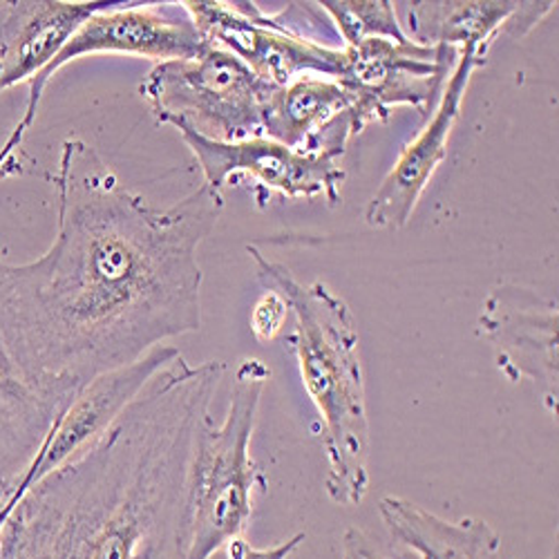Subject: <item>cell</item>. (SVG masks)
Returning a JSON list of instances; mask_svg holds the SVG:
<instances>
[{
	"label": "cell",
	"mask_w": 559,
	"mask_h": 559,
	"mask_svg": "<svg viewBox=\"0 0 559 559\" xmlns=\"http://www.w3.org/2000/svg\"><path fill=\"white\" fill-rule=\"evenodd\" d=\"M50 183L57 236L32 262L0 253V365L61 405L104 371L202 328L200 245L224 211L200 189L159 209L70 136Z\"/></svg>",
	"instance_id": "1"
},
{
	"label": "cell",
	"mask_w": 559,
	"mask_h": 559,
	"mask_svg": "<svg viewBox=\"0 0 559 559\" xmlns=\"http://www.w3.org/2000/svg\"><path fill=\"white\" fill-rule=\"evenodd\" d=\"M224 362L183 356L87 452L34 484L0 533V559H189V473Z\"/></svg>",
	"instance_id": "2"
},
{
	"label": "cell",
	"mask_w": 559,
	"mask_h": 559,
	"mask_svg": "<svg viewBox=\"0 0 559 559\" xmlns=\"http://www.w3.org/2000/svg\"><path fill=\"white\" fill-rule=\"evenodd\" d=\"M258 280L289 302L296 320L287 349L296 356L300 379L322 424L328 456V488L336 506H360L369 492V418L360 334L349 305L322 280L305 285L294 271L247 247Z\"/></svg>",
	"instance_id": "3"
},
{
	"label": "cell",
	"mask_w": 559,
	"mask_h": 559,
	"mask_svg": "<svg viewBox=\"0 0 559 559\" xmlns=\"http://www.w3.org/2000/svg\"><path fill=\"white\" fill-rule=\"evenodd\" d=\"M269 379L271 369L260 358H242L224 418L215 424L209 414L195 435L189 473V559H211L247 539L255 499L269 488L264 471L251 454Z\"/></svg>",
	"instance_id": "4"
},
{
	"label": "cell",
	"mask_w": 559,
	"mask_h": 559,
	"mask_svg": "<svg viewBox=\"0 0 559 559\" xmlns=\"http://www.w3.org/2000/svg\"><path fill=\"white\" fill-rule=\"evenodd\" d=\"M273 87L238 57L209 45L195 59L157 63L139 97L159 126L230 144L264 136L262 115Z\"/></svg>",
	"instance_id": "5"
},
{
	"label": "cell",
	"mask_w": 559,
	"mask_h": 559,
	"mask_svg": "<svg viewBox=\"0 0 559 559\" xmlns=\"http://www.w3.org/2000/svg\"><path fill=\"white\" fill-rule=\"evenodd\" d=\"M209 48L181 3H108L92 14L68 40L55 63L29 83L23 123L32 128L43 92L52 76L83 57L119 55L157 63L195 59Z\"/></svg>",
	"instance_id": "6"
},
{
	"label": "cell",
	"mask_w": 559,
	"mask_h": 559,
	"mask_svg": "<svg viewBox=\"0 0 559 559\" xmlns=\"http://www.w3.org/2000/svg\"><path fill=\"white\" fill-rule=\"evenodd\" d=\"M345 50V70L338 81L352 92V112L360 132L388 121L401 106L418 110L426 121L459 61L454 48L421 45L412 38H367Z\"/></svg>",
	"instance_id": "7"
},
{
	"label": "cell",
	"mask_w": 559,
	"mask_h": 559,
	"mask_svg": "<svg viewBox=\"0 0 559 559\" xmlns=\"http://www.w3.org/2000/svg\"><path fill=\"white\" fill-rule=\"evenodd\" d=\"M183 8L209 45L238 57L275 87L302 74L338 79L345 70V48L332 50L298 36L251 0H183Z\"/></svg>",
	"instance_id": "8"
},
{
	"label": "cell",
	"mask_w": 559,
	"mask_h": 559,
	"mask_svg": "<svg viewBox=\"0 0 559 559\" xmlns=\"http://www.w3.org/2000/svg\"><path fill=\"white\" fill-rule=\"evenodd\" d=\"M181 142L193 153L209 189L222 193L230 179H253V198L258 209H264L273 193L287 200L324 198L330 206L343 202L345 168L334 155H309L287 148L269 136H253L245 142H211L191 130H177Z\"/></svg>",
	"instance_id": "9"
},
{
	"label": "cell",
	"mask_w": 559,
	"mask_h": 559,
	"mask_svg": "<svg viewBox=\"0 0 559 559\" xmlns=\"http://www.w3.org/2000/svg\"><path fill=\"white\" fill-rule=\"evenodd\" d=\"M181 352L173 345H159L130 365L104 371L92 379L63 409L57 418L48 439L43 441L38 454L29 463L25 475L19 479L5 510L3 520L8 522L10 512L19 499L43 477L63 468L70 461L87 452L126 412V407L144 392V388L168 367Z\"/></svg>",
	"instance_id": "10"
},
{
	"label": "cell",
	"mask_w": 559,
	"mask_h": 559,
	"mask_svg": "<svg viewBox=\"0 0 559 559\" xmlns=\"http://www.w3.org/2000/svg\"><path fill=\"white\" fill-rule=\"evenodd\" d=\"M557 300L503 283L481 305L479 334L492 345L495 360L510 383L531 381L557 412Z\"/></svg>",
	"instance_id": "11"
},
{
	"label": "cell",
	"mask_w": 559,
	"mask_h": 559,
	"mask_svg": "<svg viewBox=\"0 0 559 559\" xmlns=\"http://www.w3.org/2000/svg\"><path fill=\"white\" fill-rule=\"evenodd\" d=\"M486 61L479 59L475 48H463L459 61L441 92V99L426 126L401 151L392 170L381 181L379 191L371 195L365 206V224L371 228L401 230L409 224L412 213L424 198L435 173L448 155L450 136L461 115V106L468 92L475 70L484 68Z\"/></svg>",
	"instance_id": "12"
},
{
	"label": "cell",
	"mask_w": 559,
	"mask_h": 559,
	"mask_svg": "<svg viewBox=\"0 0 559 559\" xmlns=\"http://www.w3.org/2000/svg\"><path fill=\"white\" fill-rule=\"evenodd\" d=\"M106 5V0L0 3V95L40 76L76 29Z\"/></svg>",
	"instance_id": "13"
},
{
	"label": "cell",
	"mask_w": 559,
	"mask_h": 559,
	"mask_svg": "<svg viewBox=\"0 0 559 559\" xmlns=\"http://www.w3.org/2000/svg\"><path fill=\"white\" fill-rule=\"evenodd\" d=\"M379 515L390 537L416 559H506L501 535L486 520L450 522L396 495L379 501Z\"/></svg>",
	"instance_id": "14"
},
{
	"label": "cell",
	"mask_w": 559,
	"mask_h": 559,
	"mask_svg": "<svg viewBox=\"0 0 559 559\" xmlns=\"http://www.w3.org/2000/svg\"><path fill=\"white\" fill-rule=\"evenodd\" d=\"M349 108L354 97L338 79L302 74L273 87L262 115V132L287 148L320 155L330 126Z\"/></svg>",
	"instance_id": "15"
},
{
	"label": "cell",
	"mask_w": 559,
	"mask_h": 559,
	"mask_svg": "<svg viewBox=\"0 0 559 559\" xmlns=\"http://www.w3.org/2000/svg\"><path fill=\"white\" fill-rule=\"evenodd\" d=\"M409 38L421 45H445L461 52L475 48L479 59L488 61V52L499 34L506 32L520 0H468V3H407Z\"/></svg>",
	"instance_id": "16"
},
{
	"label": "cell",
	"mask_w": 559,
	"mask_h": 559,
	"mask_svg": "<svg viewBox=\"0 0 559 559\" xmlns=\"http://www.w3.org/2000/svg\"><path fill=\"white\" fill-rule=\"evenodd\" d=\"M318 5L330 16L345 48H354L367 38H409L390 0H320Z\"/></svg>",
	"instance_id": "17"
},
{
	"label": "cell",
	"mask_w": 559,
	"mask_h": 559,
	"mask_svg": "<svg viewBox=\"0 0 559 559\" xmlns=\"http://www.w3.org/2000/svg\"><path fill=\"white\" fill-rule=\"evenodd\" d=\"M292 316L289 302L280 296L273 289H264L262 296L255 300L249 324H251V334L260 345L273 343L280 334H283L285 324Z\"/></svg>",
	"instance_id": "18"
},
{
	"label": "cell",
	"mask_w": 559,
	"mask_h": 559,
	"mask_svg": "<svg viewBox=\"0 0 559 559\" xmlns=\"http://www.w3.org/2000/svg\"><path fill=\"white\" fill-rule=\"evenodd\" d=\"M27 132L29 128L23 121H19L10 132V136L5 139V144L0 146V177H14L25 173L27 159L23 155V142Z\"/></svg>",
	"instance_id": "19"
},
{
	"label": "cell",
	"mask_w": 559,
	"mask_h": 559,
	"mask_svg": "<svg viewBox=\"0 0 559 559\" xmlns=\"http://www.w3.org/2000/svg\"><path fill=\"white\" fill-rule=\"evenodd\" d=\"M341 559H394L385 555L362 528H347L343 535V555Z\"/></svg>",
	"instance_id": "20"
},
{
	"label": "cell",
	"mask_w": 559,
	"mask_h": 559,
	"mask_svg": "<svg viewBox=\"0 0 559 559\" xmlns=\"http://www.w3.org/2000/svg\"><path fill=\"white\" fill-rule=\"evenodd\" d=\"M3 508H5V499H3V497H0V512H3Z\"/></svg>",
	"instance_id": "21"
}]
</instances>
